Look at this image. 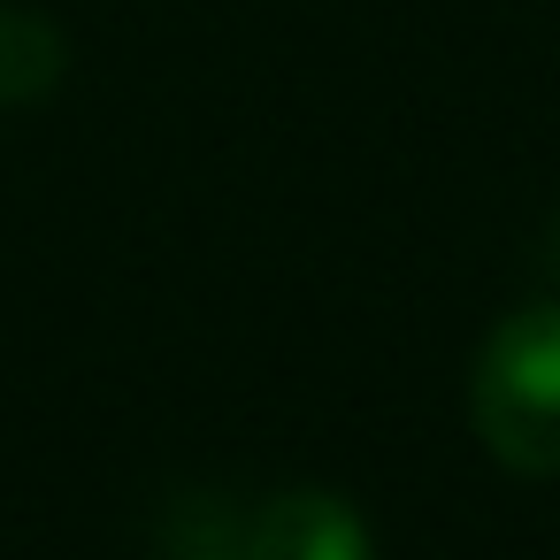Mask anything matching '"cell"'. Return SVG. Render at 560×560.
<instances>
[{
    "mask_svg": "<svg viewBox=\"0 0 560 560\" xmlns=\"http://www.w3.org/2000/svg\"><path fill=\"white\" fill-rule=\"evenodd\" d=\"M476 445L514 476H560V300L514 307L468 369Z\"/></svg>",
    "mask_w": 560,
    "mask_h": 560,
    "instance_id": "6da1fadb",
    "label": "cell"
},
{
    "mask_svg": "<svg viewBox=\"0 0 560 560\" xmlns=\"http://www.w3.org/2000/svg\"><path fill=\"white\" fill-rule=\"evenodd\" d=\"M238 560H376V537L338 491H277L238 529Z\"/></svg>",
    "mask_w": 560,
    "mask_h": 560,
    "instance_id": "7a4b0ae2",
    "label": "cell"
},
{
    "mask_svg": "<svg viewBox=\"0 0 560 560\" xmlns=\"http://www.w3.org/2000/svg\"><path fill=\"white\" fill-rule=\"evenodd\" d=\"M70 70V47L47 16L32 9H0V108H32L62 85Z\"/></svg>",
    "mask_w": 560,
    "mask_h": 560,
    "instance_id": "3957f363",
    "label": "cell"
},
{
    "mask_svg": "<svg viewBox=\"0 0 560 560\" xmlns=\"http://www.w3.org/2000/svg\"><path fill=\"white\" fill-rule=\"evenodd\" d=\"M552 254H560V223H552Z\"/></svg>",
    "mask_w": 560,
    "mask_h": 560,
    "instance_id": "277c9868",
    "label": "cell"
}]
</instances>
